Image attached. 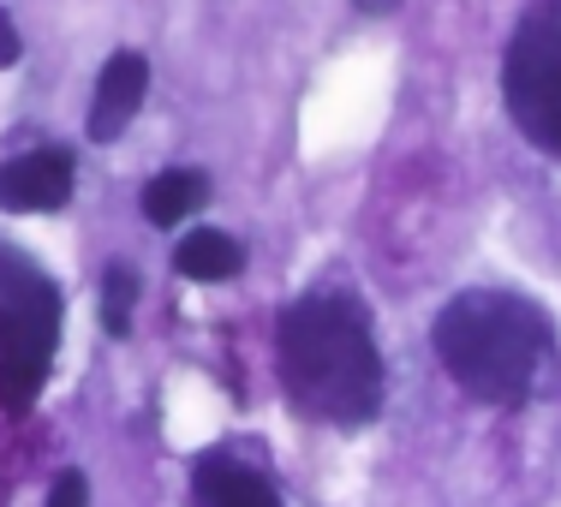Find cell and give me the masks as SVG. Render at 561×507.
<instances>
[{
    "label": "cell",
    "mask_w": 561,
    "mask_h": 507,
    "mask_svg": "<svg viewBox=\"0 0 561 507\" xmlns=\"http://www.w3.org/2000/svg\"><path fill=\"white\" fill-rule=\"evenodd\" d=\"M550 353H556L550 316L519 292H460L436 316V358L484 406L526 400Z\"/></svg>",
    "instance_id": "obj_2"
},
{
    "label": "cell",
    "mask_w": 561,
    "mask_h": 507,
    "mask_svg": "<svg viewBox=\"0 0 561 507\" xmlns=\"http://www.w3.org/2000/svg\"><path fill=\"white\" fill-rule=\"evenodd\" d=\"M353 7H358V12H370V19H377V12H394L400 0H353Z\"/></svg>",
    "instance_id": "obj_13"
},
{
    "label": "cell",
    "mask_w": 561,
    "mask_h": 507,
    "mask_svg": "<svg viewBox=\"0 0 561 507\" xmlns=\"http://www.w3.org/2000/svg\"><path fill=\"white\" fill-rule=\"evenodd\" d=\"M48 507H90L84 472H60V477H55V489H48Z\"/></svg>",
    "instance_id": "obj_11"
},
{
    "label": "cell",
    "mask_w": 561,
    "mask_h": 507,
    "mask_svg": "<svg viewBox=\"0 0 561 507\" xmlns=\"http://www.w3.org/2000/svg\"><path fill=\"white\" fill-rule=\"evenodd\" d=\"M192 507H280L270 477L251 472L233 453H204L192 472Z\"/></svg>",
    "instance_id": "obj_7"
},
{
    "label": "cell",
    "mask_w": 561,
    "mask_h": 507,
    "mask_svg": "<svg viewBox=\"0 0 561 507\" xmlns=\"http://www.w3.org/2000/svg\"><path fill=\"white\" fill-rule=\"evenodd\" d=\"M131 304H138V275H131L126 263H114V269L102 275V329H108V335H126L131 329Z\"/></svg>",
    "instance_id": "obj_10"
},
{
    "label": "cell",
    "mask_w": 561,
    "mask_h": 507,
    "mask_svg": "<svg viewBox=\"0 0 561 507\" xmlns=\"http://www.w3.org/2000/svg\"><path fill=\"white\" fill-rule=\"evenodd\" d=\"M72 197V155L66 150H31L0 162V209L12 216H55Z\"/></svg>",
    "instance_id": "obj_5"
},
{
    "label": "cell",
    "mask_w": 561,
    "mask_h": 507,
    "mask_svg": "<svg viewBox=\"0 0 561 507\" xmlns=\"http://www.w3.org/2000/svg\"><path fill=\"white\" fill-rule=\"evenodd\" d=\"M204 204H209V180L197 168H168V173H156V180L144 185V216H150L156 227H180Z\"/></svg>",
    "instance_id": "obj_8"
},
{
    "label": "cell",
    "mask_w": 561,
    "mask_h": 507,
    "mask_svg": "<svg viewBox=\"0 0 561 507\" xmlns=\"http://www.w3.org/2000/svg\"><path fill=\"white\" fill-rule=\"evenodd\" d=\"M60 341V287L24 257L0 245V406L24 412L48 377Z\"/></svg>",
    "instance_id": "obj_3"
},
{
    "label": "cell",
    "mask_w": 561,
    "mask_h": 507,
    "mask_svg": "<svg viewBox=\"0 0 561 507\" xmlns=\"http://www.w3.org/2000/svg\"><path fill=\"white\" fill-rule=\"evenodd\" d=\"M24 43H19V24H12V12L0 7V66H19Z\"/></svg>",
    "instance_id": "obj_12"
},
{
    "label": "cell",
    "mask_w": 561,
    "mask_h": 507,
    "mask_svg": "<svg viewBox=\"0 0 561 507\" xmlns=\"http://www.w3.org/2000/svg\"><path fill=\"white\" fill-rule=\"evenodd\" d=\"M280 382L293 406L329 424H365L382 406V358L365 304L346 292H305L280 311Z\"/></svg>",
    "instance_id": "obj_1"
},
{
    "label": "cell",
    "mask_w": 561,
    "mask_h": 507,
    "mask_svg": "<svg viewBox=\"0 0 561 507\" xmlns=\"http://www.w3.org/2000/svg\"><path fill=\"white\" fill-rule=\"evenodd\" d=\"M173 269H180L185 281H227V275L245 269V251H239V239L216 233V227H197V233L180 239V251H173Z\"/></svg>",
    "instance_id": "obj_9"
},
{
    "label": "cell",
    "mask_w": 561,
    "mask_h": 507,
    "mask_svg": "<svg viewBox=\"0 0 561 507\" xmlns=\"http://www.w3.org/2000/svg\"><path fill=\"white\" fill-rule=\"evenodd\" d=\"M502 102L519 138L561 155V0H538L502 55Z\"/></svg>",
    "instance_id": "obj_4"
},
{
    "label": "cell",
    "mask_w": 561,
    "mask_h": 507,
    "mask_svg": "<svg viewBox=\"0 0 561 507\" xmlns=\"http://www.w3.org/2000/svg\"><path fill=\"white\" fill-rule=\"evenodd\" d=\"M144 90H150V60L131 55V48L108 55V66L96 78V96H90V138L114 143L131 126V114L144 108Z\"/></svg>",
    "instance_id": "obj_6"
}]
</instances>
